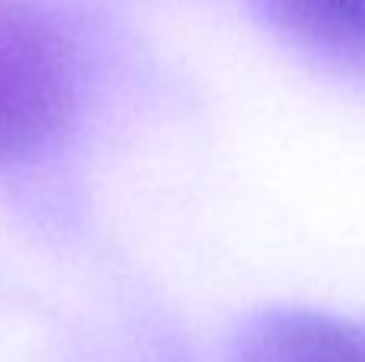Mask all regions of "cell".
Instances as JSON below:
<instances>
[{
    "mask_svg": "<svg viewBox=\"0 0 365 362\" xmlns=\"http://www.w3.org/2000/svg\"><path fill=\"white\" fill-rule=\"evenodd\" d=\"M81 64L68 32L29 4H0V164L38 157L77 106Z\"/></svg>",
    "mask_w": 365,
    "mask_h": 362,
    "instance_id": "6da1fadb",
    "label": "cell"
},
{
    "mask_svg": "<svg viewBox=\"0 0 365 362\" xmlns=\"http://www.w3.org/2000/svg\"><path fill=\"white\" fill-rule=\"evenodd\" d=\"M231 362H365V324L321 311H266L237 333Z\"/></svg>",
    "mask_w": 365,
    "mask_h": 362,
    "instance_id": "7a4b0ae2",
    "label": "cell"
},
{
    "mask_svg": "<svg viewBox=\"0 0 365 362\" xmlns=\"http://www.w3.org/2000/svg\"><path fill=\"white\" fill-rule=\"evenodd\" d=\"M298 42L365 68V0H259Z\"/></svg>",
    "mask_w": 365,
    "mask_h": 362,
    "instance_id": "3957f363",
    "label": "cell"
}]
</instances>
